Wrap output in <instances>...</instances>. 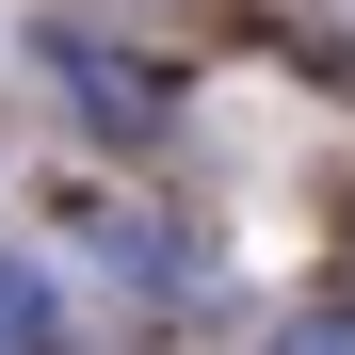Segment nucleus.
<instances>
[{"label":"nucleus","mask_w":355,"mask_h":355,"mask_svg":"<svg viewBox=\"0 0 355 355\" xmlns=\"http://www.w3.org/2000/svg\"><path fill=\"white\" fill-rule=\"evenodd\" d=\"M275 355H355V307H307V323H275Z\"/></svg>","instance_id":"obj_1"},{"label":"nucleus","mask_w":355,"mask_h":355,"mask_svg":"<svg viewBox=\"0 0 355 355\" xmlns=\"http://www.w3.org/2000/svg\"><path fill=\"white\" fill-rule=\"evenodd\" d=\"M0 355H49V323H33V291L0 275Z\"/></svg>","instance_id":"obj_2"},{"label":"nucleus","mask_w":355,"mask_h":355,"mask_svg":"<svg viewBox=\"0 0 355 355\" xmlns=\"http://www.w3.org/2000/svg\"><path fill=\"white\" fill-rule=\"evenodd\" d=\"M307 33H323V49H339V65H355V0H307Z\"/></svg>","instance_id":"obj_3"}]
</instances>
